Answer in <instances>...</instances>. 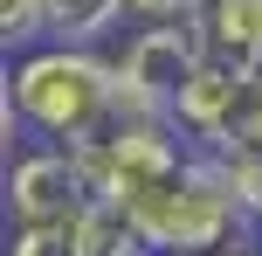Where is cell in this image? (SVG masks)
Here are the masks:
<instances>
[{"label": "cell", "mask_w": 262, "mask_h": 256, "mask_svg": "<svg viewBox=\"0 0 262 256\" xmlns=\"http://www.w3.org/2000/svg\"><path fill=\"white\" fill-rule=\"evenodd\" d=\"M0 35L7 49H28L35 35H49V0H0Z\"/></svg>", "instance_id": "9"}, {"label": "cell", "mask_w": 262, "mask_h": 256, "mask_svg": "<svg viewBox=\"0 0 262 256\" xmlns=\"http://www.w3.org/2000/svg\"><path fill=\"white\" fill-rule=\"evenodd\" d=\"M235 139L262 146V69H255V90H249V104H242V125H235Z\"/></svg>", "instance_id": "11"}, {"label": "cell", "mask_w": 262, "mask_h": 256, "mask_svg": "<svg viewBox=\"0 0 262 256\" xmlns=\"http://www.w3.org/2000/svg\"><path fill=\"white\" fill-rule=\"evenodd\" d=\"M7 97L21 111L28 132L55 139V146H76L97 139L118 118V55H97L90 42H49V49H28L7 69Z\"/></svg>", "instance_id": "1"}, {"label": "cell", "mask_w": 262, "mask_h": 256, "mask_svg": "<svg viewBox=\"0 0 262 256\" xmlns=\"http://www.w3.org/2000/svg\"><path fill=\"white\" fill-rule=\"evenodd\" d=\"M214 256H249V249H235V243H228V249H214Z\"/></svg>", "instance_id": "12"}, {"label": "cell", "mask_w": 262, "mask_h": 256, "mask_svg": "<svg viewBox=\"0 0 262 256\" xmlns=\"http://www.w3.org/2000/svg\"><path fill=\"white\" fill-rule=\"evenodd\" d=\"M193 28H200V42H207V55L262 69V0H200Z\"/></svg>", "instance_id": "6"}, {"label": "cell", "mask_w": 262, "mask_h": 256, "mask_svg": "<svg viewBox=\"0 0 262 256\" xmlns=\"http://www.w3.org/2000/svg\"><path fill=\"white\" fill-rule=\"evenodd\" d=\"M138 21H193L200 14V0H124Z\"/></svg>", "instance_id": "10"}, {"label": "cell", "mask_w": 262, "mask_h": 256, "mask_svg": "<svg viewBox=\"0 0 262 256\" xmlns=\"http://www.w3.org/2000/svg\"><path fill=\"white\" fill-rule=\"evenodd\" d=\"M14 256H90L76 222H49V229H14Z\"/></svg>", "instance_id": "8"}, {"label": "cell", "mask_w": 262, "mask_h": 256, "mask_svg": "<svg viewBox=\"0 0 262 256\" xmlns=\"http://www.w3.org/2000/svg\"><path fill=\"white\" fill-rule=\"evenodd\" d=\"M207 42L193 21H145L118 55V118H172L180 83L200 69Z\"/></svg>", "instance_id": "3"}, {"label": "cell", "mask_w": 262, "mask_h": 256, "mask_svg": "<svg viewBox=\"0 0 262 256\" xmlns=\"http://www.w3.org/2000/svg\"><path fill=\"white\" fill-rule=\"evenodd\" d=\"M249 90H255V69L221 63V55H200V69L180 83V97H172V125H180L186 139H200V146H214V139H235Z\"/></svg>", "instance_id": "5"}, {"label": "cell", "mask_w": 262, "mask_h": 256, "mask_svg": "<svg viewBox=\"0 0 262 256\" xmlns=\"http://www.w3.org/2000/svg\"><path fill=\"white\" fill-rule=\"evenodd\" d=\"M124 208H131V222H138V235H145L152 256H214V249L235 243L242 229H255V222L228 201V187L207 173L200 152H193L172 180L138 187Z\"/></svg>", "instance_id": "2"}, {"label": "cell", "mask_w": 262, "mask_h": 256, "mask_svg": "<svg viewBox=\"0 0 262 256\" xmlns=\"http://www.w3.org/2000/svg\"><path fill=\"white\" fill-rule=\"evenodd\" d=\"M97 201L90 173H83L76 146H41V152H21L7 166V215L14 229H49V222H76L83 208Z\"/></svg>", "instance_id": "4"}, {"label": "cell", "mask_w": 262, "mask_h": 256, "mask_svg": "<svg viewBox=\"0 0 262 256\" xmlns=\"http://www.w3.org/2000/svg\"><path fill=\"white\" fill-rule=\"evenodd\" d=\"M124 0H49V35L55 42H104L124 21Z\"/></svg>", "instance_id": "7"}]
</instances>
